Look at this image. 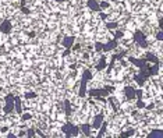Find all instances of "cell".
<instances>
[{
  "instance_id": "cell-1",
  "label": "cell",
  "mask_w": 163,
  "mask_h": 138,
  "mask_svg": "<svg viewBox=\"0 0 163 138\" xmlns=\"http://www.w3.org/2000/svg\"><path fill=\"white\" fill-rule=\"evenodd\" d=\"M91 78H92V73H91L89 70H85V71L82 73L81 84H80V91H78V96H80V98H85V95H86V85H88V82H89Z\"/></svg>"
},
{
  "instance_id": "cell-2",
  "label": "cell",
  "mask_w": 163,
  "mask_h": 138,
  "mask_svg": "<svg viewBox=\"0 0 163 138\" xmlns=\"http://www.w3.org/2000/svg\"><path fill=\"white\" fill-rule=\"evenodd\" d=\"M61 131L65 134V137L70 138V137H77L80 134V127L78 126H74L73 123H67L64 126L61 127Z\"/></svg>"
},
{
  "instance_id": "cell-3",
  "label": "cell",
  "mask_w": 163,
  "mask_h": 138,
  "mask_svg": "<svg viewBox=\"0 0 163 138\" xmlns=\"http://www.w3.org/2000/svg\"><path fill=\"white\" fill-rule=\"evenodd\" d=\"M134 41H135V43L138 46H141V48H147L148 46L147 37H145V34L141 32V31H137V32L134 34Z\"/></svg>"
},
{
  "instance_id": "cell-4",
  "label": "cell",
  "mask_w": 163,
  "mask_h": 138,
  "mask_svg": "<svg viewBox=\"0 0 163 138\" xmlns=\"http://www.w3.org/2000/svg\"><path fill=\"white\" fill-rule=\"evenodd\" d=\"M112 91H113L112 87H105V88H102V90H91L88 93H89L91 96H100L102 98V96H107Z\"/></svg>"
},
{
  "instance_id": "cell-5",
  "label": "cell",
  "mask_w": 163,
  "mask_h": 138,
  "mask_svg": "<svg viewBox=\"0 0 163 138\" xmlns=\"http://www.w3.org/2000/svg\"><path fill=\"white\" fill-rule=\"evenodd\" d=\"M4 113H11L14 110V95L8 93L6 96V105H4Z\"/></svg>"
},
{
  "instance_id": "cell-6",
  "label": "cell",
  "mask_w": 163,
  "mask_h": 138,
  "mask_svg": "<svg viewBox=\"0 0 163 138\" xmlns=\"http://www.w3.org/2000/svg\"><path fill=\"white\" fill-rule=\"evenodd\" d=\"M103 120H105V116L103 114H96L94 119V122H92V124H91V130H99V127L102 126Z\"/></svg>"
},
{
  "instance_id": "cell-7",
  "label": "cell",
  "mask_w": 163,
  "mask_h": 138,
  "mask_svg": "<svg viewBox=\"0 0 163 138\" xmlns=\"http://www.w3.org/2000/svg\"><path fill=\"white\" fill-rule=\"evenodd\" d=\"M13 28V24L10 20H4L1 24H0V32L1 34H8L10 31H11Z\"/></svg>"
},
{
  "instance_id": "cell-8",
  "label": "cell",
  "mask_w": 163,
  "mask_h": 138,
  "mask_svg": "<svg viewBox=\"0 0 163 138\" xmlns=\"http://www.w3.org/2000/svg\"><path fill=\"white\" fill-rule=\"evenodd\" d=\"M124 96H126L127 101H132V99H135V90L132 88V87H126L124 88Z\"/></svg>"
},
{
  "instance_id": "cell-9",
  "label": "cell",
  "mask_w": 163,
  "mask_h": 138,
  "mask_svg": "<svg viewBox=\"0 0 163 138\" xmlns=\"http://www.w3.org/2000/svg\"><path fill=\"white\" fill-rule=\"evenodd\" d=\"M117 48V41L113 39V41H109L106 43H103L102 45V50L103 52H110V50H113V49Z\"/></svg>"
},
{
  "instance_id": "cell-10",
  "label": "cell",
  "mask_w": 163,
  "mask_h": 138,
  "mask_svg": "<svg viewBox=\"0 0 163 138\" xmlns=\"http://www.w3.org/2000/svg\"><path fill=\"white\" fill-rule=\"evenodd\" d=\"M128 60H130V63H132L135 67H138L139 70H141V69H147L145 60H141V59H134V57H128Z\"/></svg>"
},
{
  "instance_id": "cell-11",
  "label": "cell",
  "mask_w": 163,
  "mask_h": 138,
  "mask_svg": "<svg viewBox=\"0 0 163 138\" xmlns=\"http://www.w3.org/2000/svg\"><path fill=\"white\" fill-rule=\"evenodd\" d=\"M86 6H88V8L92 10V11H100L99 3L96 1V0H88V1H86Z\"/></svg>"
},
{
  "instance_id": "cell-12",
  "label": "cell",
  "mask_w": 163,
  "mask_h": 138,
  "mask_svg": "<svg viewBox=\"0 0 163 138\" xmlns=\"http://www.w3.org/2000/svg\"><path fill=\"white\" fill-rule=\"evenodd\" d=\"M147 137L148 138H163V130H160V128L152 130V131H149V134Z\"/></svg>"
},
{
  "instance_id": "cell-13",
  "label": "cell",
  "mask_w": 163,
  "mask_h": 138,
  "mask_svg": "<svg viewBox=\"0 0 163 138\" xmlns=\"http://www.w3.org/2000/svg\"><path fill=\"white\" fill-rule=\"evenodd\" d=\"M74 41H75V38L74 37H65L64 39H63V48L70 49L74 45Z\"/></svg>"
},
{
  "instance_id": "cell-14",
  "label": "cell",
  "mask_w": 163,
  "mask_h": 138,
  "mask_svg": "<svg viewBox=\"0 0 163 138\" xmlns=\"http://www.w3.org/2000/svg\"><path fill=\"white\" fill-rule=\"evenodd\" d=\"M14 110L18 114L22 113V105H21V99L18 96H14Z\"/></svg>"
},
{
  "instance_id": "cell-15",
  "label": "cell",
  "mask_w": 163,
  "mask_h": 138,
  "mask_svg": "<svg viewBox=\"0 0 163 138\" xmlns=\"http://www.w3.org/2000/svg\"><path fill=\"white\" fill-rule=\"evenodd\" d=\"M80 130L84 133L85 137H89L91 135V124H81V126H80Z\"/></svg>"
},
{
  "instance_id": "cell-16",
  "label": "cell",
  "mask_w": 163,
  "mask_h": 138,
  "mask_svg": "<svg viewBox=\"0 0 163 138\" xmlns=\"http://www.w3.org/2000/svg\"><path fill=\"white\" fill-rule=\"evenodd\" d=\"M148 73H149V75H156V74H159V63H153V66L148 70Z\"/></svg>"
},
{
  "instance_id": "cell-17",
  "label": "cell",
  "mask_w": 163,
  "mask_h": 138,
  "mask_svg": "<svg viewBox=\"0 0 163 138\" xmlns=\"http://www.w3.org/2000/svg\"><path fill=\"white\" fill-rule=\"evenodd\" d=\"M145 56H147V57H145V60L152 61V63H159V59H158V57H156L153 53H147Z\"/></svg>"
},
{
  "instance_id": "cell-18",
  "label": "cell",
  "mask_w": 163,
  "mask_h": 138,
  "mask_svg": "<svg viewBox=\"0 0 163 138\" xmlns=\"http://www.w3.org/2000/svg\"><path fill=\"white\" fill-rule=\"evenodd\" d=\"M106 126H107V123H105V120H103L102 126L99 127V134H98V137H103V135H105V133H106Z\"/></svg>"
},
{
  "instance_id": "cell-19",
  "label": "cell",
  "mask_w": 163,
  "mask_h": 138,
  "mask_svg": "<svg viewBox=\"0 0 163 138\" xmlns=\"http://www.w3.org/2000/svg\"><path fill=\"white\" fill-rule=\"evenodd\" d=\"M105 67H106V60H105V57H102L100 61H99V64L96 66V70H98V71H102Z\"/></svg>"
},
{
  "instance_id": "cell-20",
  "label": "cell",
  "mask_w": 163,
  "mask_h": 138,
  "mask_svg": "<svg viewBox=\"0 0 163 138\" xmlns=\"http://www.w3.org/2000/svg\"><path fill=\"white\" fill-rule=\"evenodd\" d=\"M135 134V130L134 128H130V130H126L121 133V137H132Z\"/></svg>"
},
{
  "instance_id": "cell-21",
  "label": "cell",
  "mask_w": 163,
  "mask_h": 138,
  "mask_svg": "<svg viewBox=\"0 0 163 138\" xmlns=\"http://www.w3.org/2000/svg\"><path fill=\"white\" fill-rule=\"evenodd\" d=\"M117 27H118V22H116V21H109V22H106L107 29H116Z\"/></svg>"
},
{
  "instance_id": "cell-22",
  "label": "cell",
  "mask_w": 163,
  "mask_h": 138,
  "mask_svg": "<svg viewBox=\"0 0 163 138\" xmlns=\"http://www.w3.org/2000/svg\"><path fill=\"white\" fill-rule=\"evenodd\" d=\"M109 7H110L109 1H100V3H99V8H100V10H105V8H109Z\"/></svg>"
},
{
  "instance_id": "cell-23",
  "label": "cell",
  "mask_w": 163,
  "mask_h": 138,
  "mask_svg": "<svg viewBox=\"0 0 163 138\" xmlns=\"http://www.w3.org/2000/svg\"><path fill=\"white\" fill-rule=\"evenodd\" d=\"M27 137H29V138L35 137V128H28L27 130Z\"/></svg>"
},
{
  "instance_id": "cell-24",
  "label": "cell",
  "mask_w": 163,
  "mask_h": 138,
  "mask_svg": "<svg viewBox=\"0 0 163 138\" xmlns=\"http://www.w3.org/2000/svg\"><path fill=\"white\" fill-rule=\"evenodd\" d=\"M64 106H65V113H67V114H71V107H70V102H68V101L64 102Z\"/></svg>"
},
{
  "instance_id": "cell-25",
  "label": "cell",
  "mask_w": 163,
  "mask_h": 138,
  "mask_svg": "<svg viewBox=\"0 0 163 138\" xmlns=\"http://www.w3.org/2000/svg\"><path fill=\"white\" fill-rule=\"evenodd\" d=\"M145 102H142L141 101V99H138V101H137V107H138V109H144V107H145Z\"/></svg>"
},
{
  "instance_id": "cell-26",
  "label": "cell",
  "mask_w": 163,
  "mask_h": 138,
  "mask_svg": "<svg viewBox=\"0 0 163 138\" xmlns=\"http://www.w3.org/2000/svg\"><path fill=\"white\" fill-rule=\"evenodd\" d=\"M102 42H96V43H95V50H96V52H102Z\"/></svg>"
},
{
  "instance_id": "cell-27",
  "label": "cell",
  "mask_w": 163,
  "mask_h": 138,
  "mask_svg": "<svg viewBox=\"0 0 163 138\" xmlns=\"http://www.w3.org/2000/svg\"><path fill=\"white\" fill-rule=\"evenodd\" d=\"M156 39H158V41H163V32H162V29H159V31H158V32H156Z\"/></svg>"
},
{
  "instance_id": "cell-28",
  "label": "cell",
  "mask_w": 163,
  "mask_h": 138,
  "mask_svg": "<svg viewBox=\"0 0 163 138\" xmlns=\"http://www.w3.org/2000/svg\"><path fill=\"white\" fill-rule=\"evenodd\" d=\"M31 117H32V116H31L29 113H24L22 116H21V119H22L24 122H27V120H31Z\"/></svg>"
},
{
  "instance_id": "cell-29",
  "label": "cell",
  "mask_w": 163,
  "mask_h": 138,
  "mask_svg": "<svg viewBox=\"0 0 163 138\" xmlns=\"http://www.w3.org/2000/svg\"><path fill=\"white\" fill-rule=\"evenodd\" d=\"M36 96V93L35 92H28V93H25V98H27V99H29V98H35Z\"/></svg>"
},
{
  "instance_id": "cell-30",
  "label": "cell",
  "mask_w": 163,
  "mask_h": 138,
  "mask_svg": "<svg viewBox=\"0 0 163 138\" xmlns=\"http://www.w3.org/2000/svg\"><path fill=\"white\" fill-rule=\"evenodd\" d=\"M114 37H116V39H118V38H123V37H124V34H123L121 31H117V32H116V35H114Z\"/></svg>"
},
{
  "instance_id": "cell-31",
  "label": "cell",
  "mask_w": 163,
  "mask_h": 138,
  "mask_svg": "<svg viewBox=\"0 0 163 138\" xmlns=\"http://www.w3.org/2000/svg\"><path fill=\"white\" fill-rule=\"evenodd\" d=\"M7 138H17V135L13 134V133H8V134H7Z\"/></svg>"
},
{
  "instance_id": "cell-32",
  "label": "cell",
  "mask_w": 163,
  "mask_h": 138,
  "mask_svg": "<svg viewBox=\"0 0 163 138\" xmlns=\"http://www.w3.org/2000/svg\"><path fill=\"white\" fill-rule=\"evenodd\" d=\"M100 18H103V20H106V14H105V13H100Z\"/></svg>"
},
{
  "instance_id": "cell-33",
  "label": "cell",
  "mask_w": 163,
  "mask_h": 138,
  "mask_svg": "<svg viewBox=\"0 0 163 138\" xmlns=\"http://www.w3.org/2000/svg\"><path fill=\"white\" fill-rule=\"evenodd\" d=\"M54 1H57V3H63L64 0H54Z\"/></svg>"
},
{
  "instance_id": "cell-34",
  "label": "cell",
  "mask_w": 163,
  "mask_h": 138,
  "mask_svg": "<svg viewBox=\"0 0 163 138\" xmlns=\"http://www.w3.org/2000/svg\"><path fill=\"white\" fill-rule=\"evenodd\" d=\"M110 1H113V3H116V1H117V0H110Z\"/></svg>"
}]
</instances>
